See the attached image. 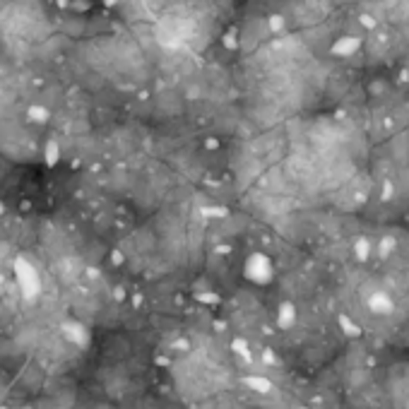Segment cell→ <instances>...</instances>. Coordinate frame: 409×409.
Instances as JSON below:
<instances>
[{"instance_id":"obj_1","label":"cell","mask_w":409,"mask_h":409,"mask_svg":"<svg viewBox=\"0 0 409 409\" xmlns=\"http://www.w3.org/2000/svg\"><path fill=\"white\" fill-rule=\"evenodd\" d=\"M29 118L41 123V121H46V118H48V111L43 109V106H31V109H29Z\"/></svg>"}]
</instances>
